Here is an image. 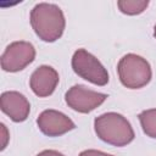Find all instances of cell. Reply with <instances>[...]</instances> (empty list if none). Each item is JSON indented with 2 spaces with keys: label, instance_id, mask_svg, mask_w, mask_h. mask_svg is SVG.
<instances>
[{
  "label": "cell",
  "instance_id": "cell-1",
  "mask_svg": "<svg viewBox=\"0 0 156 156\" xmlns=\"http://www.w3.org/2000/svg\"><path fill=\"white\" fill-rule=\"evenodd\" d=\"M29 20L35 34L46 43H54L60 39L66 27L65 15L55 4H37L30 11Z\"/></svg>",
  "mask_w": 156,
  "mask_h": 156
},
{
  "label": "cell",
  "instance_id": "cell-2",
  "mask_svg": "<svg viewBox=\"0 0 156 156\" xmlns=\"http://www.w3.org/2000/svg\"><path fill=\"white\" fill-rule=\"evenodd\" d=\"M94 129L99 139L113 146H126L134 140V130L129 121L121 113L106 112L94 119Z\"/></svg>",
  "mask_w": 156,
  "mask_h": 156
},
{
  "label": "cell",
  "instance_id": "cell-3",
  "mask_svg": "<svg viewBox=\"0 0 156 156\" xmlns=\"http://www.w3.org/2000/svg\"><path fill=\"white\" fill-rule=\"evenodd\" d=\"M121 83L128 89H140L150 83L152 71L146 58L136 54L124 55L117 65Z\"/></svg>",
  "mask_w": 156,
  "mask_h": 156
},
{
  "label": "cell",
  "instance_id": "cell-4",
  "mask_svg": "<svg viewBox=\"0 0 156 156\" xmlns=\"http://www.w3.org/2000/svg\"><path fill=\"white\" fill-rule=\"evenodd\" d=\"M71 63L74 73L80 78L99 87H104L108 83L110 77L107 69L93 54L85 49L76 50Z\"/></svg>",
  "mask_w": 156,
  "mask_h": 156
},
{
  "label": "cell",
  "instance_id": "cell-5",
  "mask_svg": "<svg viewBox=\"0 0 156 156\" xmlns=\"http://www.w3.org/2000/svg\"><path fill=\"white\" fill-rule=\"evenodd\" d=\"M35 49L32 43L18 40L6 46L1 55V68L5 72H20L35 58Z\"/></svg>",
  "mask_w": 156,
  "mask_h": 156
},
{
  "label": "cell",
  "instance_id": "cell-6",
  "mask_svg": "<svg viewBox=\"0 0 156 156\" xmlns=\"http://www.w3.org/2000/svg\"><path fill=\"white\" fill-rule=\"evenodd\" d=\"M106 99V94L88 89L85 85L82 84H76L71 87L65 94V100L68 107L79 113L91 112L93 110L99 107Z\"/></svg>",
  "mask_w": 156,
  "mask_h": 156
},
{
  "label": "cell",
  "instance_id": "cell-7",
  "mask_svg": "<svg viewBox=\"0 0 156 156\" xmlns=\"http://www.w3.org/2000/svg\"><path fill=\"white\" fill-rule=\"evenodd\" d=\"M38 128L46 136H60L76 128L74 122L57 110H44L37 118Z\"/></svg>",
  "mask_w": 156,
  "mask_h": 156
},
{
  "label": "cell",
  "instance_id": "cell-8",
  "mask_svg": "<svg viewBox=\"0 0 156 156\" xmlns=\"http://www.w3.org/2000/svg\"><path fill=\"white\" fill-rule=\"evenodd\" d=\"M1 111L13 122H23L28 118L30 112V104L28 99L15 90L4 91L0 96Z\"/></svg>",
  "mask_w": 156,
  "mask_h": 156
},
{
  "label": "cell",
  "instance_id": "cell-9",
  "mask_svg": "<svg viewBox=\"0 0 156 156\" xmlns=\"http://www.w3.org/2000/svg\"><path fill=\"white\" fill-rule=\"evenodd\" d=\"M60 82L58 73L51 66H39L30 76L29 87L32 91L39 98H46L51 95Z\"/></svg>",
  "mask_w": 156,
  "mask_h": 156
},
{
  "label": "cell",
  "instance_id": "cell-10",
  "mask_svg": "<svg viewBox=\"0 0 156 156\" xmlns=\"http://www.w3.org/2000/svg\"><path fill=\"white\" fill-rule=\"evenodd\" d=\"M118 10L128 16H135L143 13L149 6L147 0H119L117 1Z\"/></svg>",
  "mask_w": 156,
  "mask_h": 156
},
{
  "label": "cell",
  "instance_id": "cell-11",
  "mask_svg": "<svg viewBox=\"0 0 156 156\" xmlns=\"http://www.w3.org/2000/svg\"><path fill=\"white\" fill-rule=\"evenodd\" d=\"M139 121L143 128V132L150 136L156 139V108H149L139 113Z\"/></svg>",
  "mask_w": 156,
  "mask_h": 156
},
{
  "label": "cell",
  "instance_id": "cell-12",
  "mask_svg": "<svg viewBox=\"0 0 156 156\" xmlns=\"http://www.w3.org/2000/svg\"><path fill=\"white\" fill-rule=\"evenodd\" d=\"M0 127H1V150H5V147L7 146V143L10 140V133L4 123H1Z\"/></svg>",
  "mask_w": 156,
  "mask_h": 156
},
{
  "label": "cell",
  "instance_id": "cell-13",
  "mask_svg": "<svg viewBox=\"0 0 156 156\" xmlns=\"http://www.w3.org/2000/svg\"><path fill=\"white\" fill-rule=\"evenodd\" d=\"M79 156H113L111 154H107V152H104V151H100V150H94V149H88V150H84L79 154Z\"/></svg>",
  "mask_w": 156,
  "mask_h": 156
},
{
  "label": "cell",
  "instance_id": "cell-14",
  "mask_svg": "<svg viewBox=\"0 0 156 156\" xmlns=\"http://www.w3.org/2000/svg\"><path fill=\"white\" fill-rule=\"evenodd\" d=\"M35 156H65V155L56 150H43L39 154H37Z\"/></svg>",
  "mask_w": 156,
  "mask_h": 156
},
{
  "label": "cell",
  "instance_id": "cell-15",
  "mask_svg": "<svg viewBox=\"0 0 156 156\" xmlns=\"http://www.w3.org/2000/svg\"><path fill=\"white\" fill-rule=\"evenodd\" d=\"M154 37L156 38V24H155V27H154Z\"/></svg>",
  "mask_w": 156,
  "mask_h": 156
}]
</instances>
